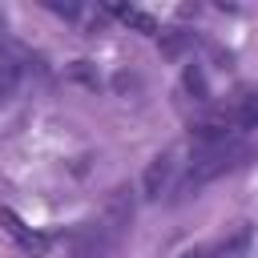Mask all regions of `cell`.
I'll list each match as a JSON object with an SVG mask.
<instances>
[{
	"mask_svg": "<svg viewBox=\"0 0 258 258\" xmlns=\"http://www.w3.org/2000/svg\"><path fill=\"white\" fill-rule=\"evenodd\" d=\"M250 242H254V230H250V226H238L234 234L214 238V242H206V246H194V250H185L181 258H246V254H250Z\"/></svg>",
	"mask_w": 258,
	"mask_h": 258,
	"instance_id": "obj_3",
	"label": "cell"
},
{
	"mask_svg": "<svg viewBox=\"0 0 258 258\" xmlns=\"http://www.w3.org/2000/svg\"><path fill=\"white\" fill-rule=\"evenodd\" d=\"M133 210H137L133 189H125V185L113 189L109 202H105L93 218H85V222L77 226V234H73V258H113L117 246L129 238Z\"/></svg>",
	"mask_w": 258,
	"mask_h": 258,
	"instance_id": "obj_1",
	"label": "cell"
},
{
	"mask_svg": "<svg viewBox=\"0 0 258 258\" xmlns=\"http://www.w3.org/2000/svg\"><path fill=\"white\" fill-rule=\"evenodd\" d=\"M181 165H185V145H173L165 153H157L145 169V198H161V194H173L177 181H181Z\"/></svg>",
	"mask_w": 258,
	"mask_h": 258,
	"instance_id": "obj_2",
	"label": "cell"
},
{
	"mask_svg": "<svg viewBox=\"0 0 258 258\" xmlns=\"http://www.w3.org/2000/svg\"><path fill=\"white\" fill-rule=\"evenodd\" d=\"M0 222H4V230H8V234H12V238H16V242L28 250V254H44V250H48V238L32 234V230H28V226H24V222H20L12 210H0Z\"/></svg>",
	"mask_w": 258,
	"mask_h": 258,
	"instance_id": "obj_4",
	"label": "cell"
},
{
	"mask_svg": "<svg viewBox=\"0 0 258 258\" xmlns=\"http://www.w3.org/2000/svg\"><path fill=\"white\" fill-rule=\"evenodd\" d=\"M117 20H125V24H133V28H141V32H149V36H157V24H153V16H145V12H137V8H109Z\"/></svg>",
	"mask_w": 258,
	"mask_h": 258,
	"instance_id": "obj_5",
	"label": "cell"
}]
</instances>
